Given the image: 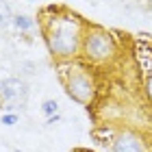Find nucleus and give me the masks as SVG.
Returning a JSON list of instances; mask_svg holds the SVG:
<instances>
[{
	"label": "nucleus",
	"instance_id": "nucleus-1",
	"mask_svg": "<svg viewBox=\"0 0 152 152\" xmlns=\"http://www.w3.org/2000/svg\"><path fill=\"white\" fill-rule=\"evenodd\" d=\"M78 24L74 18H54L48 28V46L54 54L70 57L78 48Z\"/></svg>",
	"mask_w": 152,
	"mask_h": 152
},
{
	"label": "nucleus",
	"instance_id": "nucleus-2",
	"mask_svg": "<svg viewBox=\"0 0 152 152\" xmlns=\"http://www.w3.org/2000/svg\"><path fill=\"white\" fill-rule=\"evenodd\" d=\"M65 87H67V94L83 104H89V100L94 98V85L89 80V76L83 72H72L70 76H65Z\"/></svg>",
	"mask_w": 152,
	"mask_h": 152
},
{
	"label": "nucleus",
	"instance_id": "nucleus-3",
	"mask_svg": "<svg viewBox=\"0 0 152 152\" xmlns=\"http://www.w3.org/2000/svg\"><path fill=\"white\" fill-rule=\"evenodd\" d=\"M115 46H113V39L107 35V33H91L87 35L85 39V52L87 57H91L96 61H102V59H109L113 54Z\"/></svg>",
	"mask_w": 152,
	"mask_h": 152
},
{
	"label": "nucleus",
	"instance_id": "nucleus-4",
	"mask_svg": "<svg viewBox=\"0 0 152 152\" xmlns=\"http://www.w3.org/2000/svg\"><path fill=\"white\" fill-rule=\"evenodd\" d=\"M0 96L9 102V104H18V102L26 100V85L18 78H7L0 83Z\"/></svg>",
	"mask_w": 152,
	"mask_h": 152
},
{
	"label": "nucleus",
	"instance_id": "nucleus-5",
	"mask_svg": "<svg viewBox=\"0 0 152 152\" xmlns=\"http://www.w3.org/2000/svg\"><path fill=\"white\" fill-rule=\"evenodd\" d=\"M113 152H143V143L133 133H122L113 141Z\"/></svg>",
	"mask_w": 152,
	"mask_h": 152
},
{
	"label": "nucleus",
	"instance_id": "nucleus-6",
	"mask_svg": "<svg viewBox=\"0 0 152 152\" xmlns=\"http://www.w3.org/2000/svg\"><path fill=\"white\" fill-rule=\"evenodd\" d=\"M139 63L146 70V89H148V96L152 98V52L139 50Z\"/></svg>",
	"mask_w": 152,
	"mask_h": 152
},
{
	"label": "nucleus",
	"instance_id": "nucleus-7",
	"mask_svg": "<svg viewBox=\"0 0 152 152\" xmlns=\"http://www.w3.org/2000/svg\"><path fill=\"white\" fill-rule=\"evenodd\" d=\"M13 24L18 26V28H22V31H28V28H33V20L31 18H26V15H15L13 18Z\"/></svg>",
	"mask_w": 152,
	"mask_h": 152
},
{
	"label": "nucleus",
	"instance_id": "nucleus-8",
	"mask_svg": "<svg viewBox=\"0 0 152 152\" xmlns=\"http://www.w3.org/2000/svg\"><path fill=\"white\" fill-rule=\"evenodd\" d=\"M11 20V11H9V4L0 0V26H7Z\"/></svg>",
	"mask_w": 152,
	"mask_h": 152
},
{
	"label": "nucleus",
	"instance_id": "nucleus-9",
	"mask_svg": "<svg viewBox=\"0 0 152 152\" xmlns=\"http://www.w3.org/2000/svg\"><path fill=\"white\" fill-rule=\"evenodd\" d=\"M41 109H44V113H46V115H50V117H52V115H57V102H54V100H46Z\"/></svg>",
	"mask_w": 152,
	"mask_h": 152
},
{
	"label": "nucleus",
	"instance_id": "nucleus-10",
	"mask_svg": "<svg viewBox=\"0 0 152 152\" xmlns=\"http://www.w3.org/2000/svg\"><path fill=\"white\" fill-rule=\"evenodd\" d=\"M15 122H18L15 115H4V117H2V124H7V126H13Z\"/></svg>",
	"mask_w": 152,
	"mask_h": 152
},
{
	"label": "nucleus",
	"instance_id": "nucleus-11",
	"mask_svg": "<svg viewBox=\"0 0 152 152\" xmlns=\"http://www.w3.org/2000/svg\"><path fill=\"white\" fill-rule=\"evenodd\" d=\"M18 152H20V150H18Z\"/></svg>",
	"mask_w": 152,
	"mask_h": 152
}]
</instances>
